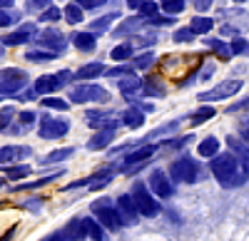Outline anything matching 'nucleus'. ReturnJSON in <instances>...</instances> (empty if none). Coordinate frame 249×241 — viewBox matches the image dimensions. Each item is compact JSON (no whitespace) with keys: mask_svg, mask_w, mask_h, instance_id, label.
<instances>
[{"mask_svg":"<svg viewBox=\"0 0 249 241\" xmlns=\"http://www.w3.org/2000/svg\"><path fill=\"white\" fill-rule=\"evenodd\" d=\"M68 132V122H57V119H45L40 127V137L43 139H57Z\"/></svg>","mask_w":249,"mask_h":241,"instance_id":"7","label":"nucleus"},{"mask_svg":"<svg viewBox=\"0 0 249 241\" xmlns=\"http://www.w3.org/2000/svg\"><path fill=\"white\" fill-rule=\"evenodd\" d=\"M147 189H152L160 199H170V196H172V184H170L167 174H164L162 169H155V172L150 174V187H147Z\"/></svg>","mask_w":249,"mask_h":241,"instance_id":"6","label":"nucleus"},{"mask_svg":"<svg viewBox=\"0 0 249 241\" xmlns=\"http://www.w3.org/2000/svg\"><path fill=\"white\" fill-rule=\"evenodd\" d=\"M62 231H65V236H68L70 241H82V239L88 236V234H85V226H82V219H75V222H70Z\"/></svg>","mask_w":249,"mask_h":241,"instance_id":"9","label":"nucleus"},{"mask_svg":"<svg viewBox=\"0 0 249 241\" xmlns=\"http://www.w3.org/2000/svg\"><path fill=\"white\" fill-rule=\"evenodd\" d=\"M212 114H214V110H212V107H204V110H199V112L192 117V122H195V125H199L202 119H210Z\"/></svg>","mask_w":249,"mask_h":241,"instance_id":"22","label":"nucleus"},{"mask_svg":"<svg viewBox=\"0 0 249 241\" xmlns=\"http://www.w3.org/2000/svg\"><path fill=\"white\" fill-rule=\"evenodd\" d=\"M122 122L127 125V127H140V125L144 122V117H142L137 110H127V112L122 114Z\"/></svg>","mask_w":249,"mask_h":241,"instance_id":"17","label":"nucleus"},{"mask_svg":"<svg viewBox=\"0 0 249 241\" xmlns=\"http://www.w3.org/2000/svg\"><path fill=\"white\" fill-rule=\"evenodd\" d=\"M162 8H164V10H170V13H177V10L184 8V3H182V0H164Z\"/></svg>","mask_w":249,"mask_h":241,"instance_id":"24","label":"nucleus"},{"mask_svg":"<svg viewBox=\"0 0 249 241\" xmlns=\"http://www.w3.org/2000/svg\"><path fill=\"white\" fill-rule=\"evenodd\" d=\"M130 52H132V50L124 45V48H117V50L112 52V57H115V60H122V57H130Z\"/></svg>","mask_w":249,"mask_h":241,"instance_id":"27","label":"nucleus"},{"mask_svg":"<svg viewBox=\"0 0 249 241\" xmlns=\"http://www.w3.org/2000/svg\"><path fill=\"white\" fill-rule=\"evenodd\" d=\"M40 241H70V239L65 236V231H55V234H50V236H45V239H40Z\"/></svg>","mask_w":249,"mask_h":241,"instance_id":"26","label":"nucleus"},{"mask_svg":"<svg viewBox=\"0 0 249 241\" xmlns=\"http://www.w3.org/2000/svg\"><path fill=\"white\" fill-rule=\"evenodd\" d=\"M234 50H237V52L247 50V43H242V40H237V43H234Z\"/></svg>","mask_w":249,"mask_h":241,"instance_id":"32","label":"nucleus"},{"mask_svg":"<svg viewBox=\"0 0 249 241\" xmlns=\"http://www.w3.org/2000/svg\"><path fill=\"white\" fill-rule=\"evenodd\" d=\"M13 0H0V8H5V5H10Z\"/></svg>","mask_w":249,"mask_h":241,"instance_id":"33","label":"nucleus"},{"mask_svg":"<svg viewBox=\"0 0 249 241\" xmlns=\"http://www.w3.org/2000/svg\"><path fill=\"white\" fill-rule=\"evenodd\" d=\"M72 99L75 102H85V99H107V92H102L97 87H82V90L72 92Z\"/></svg>","mask_w":249,"mask_h":241,"instance_id":"8","label":"nucleus"},{"mask_svg":"<svg viewBox=\"0 0 249 241\" xmlns=\"http://www.w3.org/2000/svg\"><path fill=\"white\" fill-rule=\"evenodd\" d=\"M217 152H219V142L214 137H207L204 142L199 145V154L202 157H217Z\"/></svg>","mask_w":249,"mask_h":241,"instance_id":"16","label":"nucleus"},{"mask_svg":"<svg viewBox=\"0 0 249 241\" xmlns=\"http://www.w3.org/2000/svg\"><path fill=\"white\" fill-rule=\"evenodd\" d=\"M60 80H62V75H60V77H40L37 85H35V90H37V92H55V90L60 87V85H57Z\"/></svg>","mask_w":249,"mask_h":241,"instance_id":"15","label":"nucleus"},{"mask_svg":"<svg viewBox=\"0 0 249 241\" xmlns=\"http://www.w3.org/2000/svg\"><path fill=\"white\" fill-rule=\"evenodd\" d=\"M57 15H60V13H57V10H48V13H45V15H43V17H45V20H55V17H57Z\"/></svg>","mask_w":249,"mask_h":241,"instance_id":"31","label":"nucleus"},{"mask_svg":"<svg viewBox=\"0 0 249 241\" xmlns=\"http://www.w3.org/2000/svg\"><path fill=\"white\" fill-rule=\"evenodd\" d=\"M102 70H105V67H102L100 63H92L90 67H82V70H80V77H95V75H100Z\"/></svg>","mask_w":249,"mask_h":241,"instance_id":"21","label":"nucleus"},{"mask_svg":"<svg viewBox=\"0 0 249 241\" xmlns=\"http://www.w3.org/2000/svg\"><path fill=\"white\" fill-rule=\"evenodd\" d=\"M25 154H30V149H23V147H3V149H0V164H8V162H13V159L25 157Z\"/></svg>","mask_w":249,"mask_h":241,"instance_id":"10","label":"nucleus"},{"mask_svg":"<svg viewBox=\"0 0 249 241\" xmlns=\"http://www.w3.org/2000/svg\"><path fill=\"white\" fill-rule=\"evenodd\" d=\"M68 17L72 20V23H75V20H80V10L77 8H68Z\"/></svg>","mask_w":249,"mask_h":241,"instance_id":"29","label":"nucleus"},{"mask_svg":"<svg viewBox=\"0 0 249 241\" xmlns=\"http://www.w3.org/2000/svg\"><path fill=\"white\" fill-rule=\"evenodd\" d=\"M5 184V177H0V187H3Z\"/></svg>","mask_w":249,"mask_h":241,"instance_id":"34","label":"nucleus"},{"mask_svg":"<svg viewBox=\"0 0 249 241\" xmlns=\"http://www.w3.org/2000/svg\"><path fill=\"white\" fill-rule=\"evenodd\" d=\"M130 199H132L137 214H142V216H157L160 214V204L155 202V196L150 194V189L144 184H135Z\"/></svg>","mask_w":249,"mask_h":241,"instance_id":"3","label":"nucleus"},{"mask_svg":"<svg viewBox=\"0 0 249 241\" xmlns=\"http://www.w3.org/2000/svg\"><path fill=\"white\" fill-rule=\"evenodd\" d=\"M92 211L97 214V222H100L102 226H107L110 231H115V229L122 226V224H120V219H117L115 207L107 202V199H100V202H95V204H92Z\"/></svg>","mask_w":249,"mask_h":241,"instance_id":"4","label":"nucleus"},{"mask_svg":"<svg viewBox=\"0 0 249 241\" xmlns=\"http://www.w3.org/2000/svg\"><path fill=\"white\" fill-rule=\"evenodd\" d=\"M112 137H115V129H107V132L102 129L97 137L90 139V145H88V147H90V149H102V147H107V145L112 142Z\"/></svg>","mask_w":249,"mask_h":241,"instance_id":"13","label":"nucleus"},{"mask_svg":"<svg viewBox=\"0 0 249 241\" xmlns=\"http://www.w3.org/2000/svg\"><path fill=\"white\" fill-rule=\"evenodd\" d=\"M82 226H85V234H90L95 241H105V231H102V226L95 219H82Z\"/></svg>","mask_w":249,"mask_h":241,"instance_id":"14","label":"nucleus"},{"mask_svg":"<svg viewBox=\"0 0 249 241\" xmlns=\"http://www.w3.org/2000/svg\"><path fill=\"white\" fill-rule=\"evenodd\" d=\"M72 154V149H57V152H53V154H48L45 159H43V164H53V162H62V159H68Z\"/></svg>","mask_w":249,"mask_h":241,"instance_id":"19","label":"nucleus"},{"mask_svg":"<svg viewBox=\"0 0 249 241\" xmlns=\"http://www.w3.org/2000/svg\"><path fill=\"white\" fill-rule=\"evenodd\" d=\"M210 28H212V20H207V17H195L190 32H207Z\"/></svg>","mask_w":249,"mask_h":241,"instance_id":"20","label":"nucleus"},{"mask_svg":"<svg viewBox=\"0 0 249 241\" xmlns=\"http://www.w3.org/2000/svg\"><path fill=\"white\" fill-rule=\"evenodd\" d=\"M170 177L175 179V182H179V184H195V182L202 179V167L195 162V159L182 157L170 167Z\"/></svg>","mask_w":249,"mask_h":241,"instance_id":"2","label":"nucleus"},{"mask_svg":"<svg viewBox=\"0 0 249 241\" xmlns=\"http://www.w3.org/2000/svg\"><path fill=\"white\" fill-rule=\"evenodd\" d=\"M175 40H177V43H182V40H192V32H190V30H179V32L175 35Z\"/></svg>","mask_w":249,"mask_h":241,"instance_id":"28","label":"nucleus"},{"mask_svg":"<svg viewBox=\"0 0 249 241\" xmlns=\"http://www.w3.org/2000/svg\"><path fill=\"white\" fill-rule=\"evenodd\" d=\"M43 105H45V107H53V110H65V107H68L62 99H45Z\"/></svg>","mask_w":249,"mask_h":241,"instance_id":"25","label":"nucleus"},{"mask_svg":"<svg viewBox=\"0 0 249 241\" xmlns=\"http://www.w3.org/2000/svg\"><path fill=\"white\" fill-rule=\"evenodd\" d=\"M115 211H117L120 224H127V226H135V224H137V219H140V214L135 211V204H132L130 194H127V196L122 194V196L117 199V207H115Z\"/></svg>","mask_w":249,"mask_h":241,"instance_id":"5","label":"nucleus"},{"mask_svg":"<svg viewBox=\"0 0 249 241\" xmlns=\"http://www.w3.org/2000/svg\"><path fill=\"white\" fill-rule=\"evenodd\" d=\"M0 129H3V125H0Z\"/></svg>","mask_w":249,"mask_h":241,"instance_id":"35","label":"nucleus"},{"mask_svg":"<svg viewBox=\"0 0 249 241\" xmlns=\"http://www.w3.org/2000/svg\"><path fill=\"white\" fill-rule=\"evenodd\" d=\"M212 172H214V177L219 179V182L224 184V187H237V184H242L244 182V174H239V162L232 157V154H224V157H214L212 159Z\"/></svg>","mask_w":249,"mask_h":241,"instance_id":"1","label":"nucleus"},{"mask_svg":"<svg viewBox=\"0 0 249 241\" xmlns=\"http://www.w3.org/2000/svg\"><path fill=\"white\" fill-rule=\"evenodd\" d=\"M80 3H88L85 8H97V5H102V0H80Z\"/></svg>","mask_w":249,"mask_h":241,"instance_id":"30","label":"nucleus"},{"mask_svg":"<svg viewBox=\"0 0 249 241\" xmlns=\"http://www.w3.org/2000/svg\"><path fill=\"white\" fill-rule=\"evenodd\" d=\"M239 90V82H227V87H219V90H212L207 95H199V99H217V97H227V95H234Z\"/></svg>","mask_w":249,"mask_h":241,"instance_id":"12","label":"nucleus"},{"mask_svg":"<svg viewBox=\"0 0 249 241\" xmlns=\"http://www.w3.org/2000/svg\"><path fill=\"white\" fill-rule=\"evenodd\" d=\"M152 152H155V147H144V149H137L135 154H130L127 159H124V164H122V169L127 172L132 164H137V162H144L147 157H152Z\"/></svg>","mask_w":249,"mask_h":241,"instance_id":"11","label":"nucleus"},{"mask_svg":"<svg viewBox=\"0 0 249 241\" xmlns=\"http://www.w3.org/2000/svg\"><path fill=\"white\" fill-rule=\"evenodd\" d=\"M28 174H30V167H25V164L8 167V169H5V177H8V179H23V177H28Z\"/></svg>","mask_w":249,"mask_h":241,"instance_id":"18","label":"nucleus"},{"mask_svg":"<svg viewBox=\"0 0 249 241\" xmlns=\"http://www.w3.org/2000/svg\"><path fill=\"white\" fill-rule=\"evenodd\" d=\"M92 43H95V40H92V35H80V37H77V45H80L82 50H88V52L95 48Z\"/></svg>","mask_w":249,"mask_h":241,"instance_id":"23","label":"nucleus"}]
</instances>
